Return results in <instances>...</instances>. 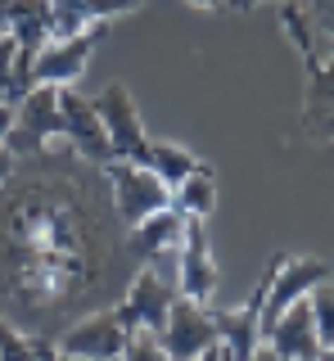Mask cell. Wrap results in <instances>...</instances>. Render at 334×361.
Masks as SVG:
<instances>
[{
    "mask_svg": "<svg viewBox=\"0 0 334 361\" xmlns=\"http://www.w3.org/2000/svg\"><path fill=\"white\" fill-rule=\"evenodd\" d=\"M221 357H226V353H221V343H217V348H208V353H204V357H194V361H221Z\"/></svg>",
    "mask_w": 334,
    "mask_h": 361,
    "instance_id": "f1b7e54d",
    "label": "cell"
},
{
    "mask_svg": "<svg viewBox=\"0 0 334 361\" xmlns=\"http://www.w3.org/2000/svg\"><path fill=\"white\" fill-rule=\"evenodd\" d=\"M213 325H217V343L226 353V361H253V353L262 343V285L235 312L213 307Z\"/></svg>",
    "mask_w": 334,
    "mask_h": 361,
    "instance_id": "5bb4252c",
    "label": "cell"
},
{
    "mask_svg": "<svg viewBox=\"0 0 334 361\" xmlns=\"http://www.w3.org/2000/svg\"><path fill=\"white\" fill-rule=\"evenodd\" d=\"M14 172H18V158L5 149V145H0V190L9 185V180H14Z\"/></svg>",
    "mask_w": 334,
    "mask_h": 361,
    "instance_id": "cb8c5ba5",
    "label": "cell"
},
{
    "mask_svg": "<svg viewBox=\"0 0 334 361\" xmlns=\"http://www.w3.org/2000/svg\"><path fill=\"white\" fill-rule=\"evenodd\" d=\"M9 127H14V109H5V104H0V140L9 135Z\"/></svg>",
    "mask_w": 334,
    "mask_h": 361,
    "instance_id": "d4e9b609",
    "label": "cell"
},
{
    "mask_svg": "<svg viewBox=\"0 0 334 361\" xmlns=\"http://www.w3.org/2000/svg\"><path fill=\"white\" fill-rule=\"evenodd\" d=\"M280 23L285 32L294 37V45L303 50V63H307V95H303V135L311 145H330L334 140V45L330 54L321 59V41H316V27H311L307 9L285 0L280 5Z\"/></svg>",
    "mask_w": 334,
    "mask_h": 361,
    "instance_id": "7a4b0ae2",
    "label": "cell"
},
{
    "mask_svg": "<svg viewBox=\"0 0 334 361\" xmlns=\"http://www.w3.org/2000/svg\"><path fill=\"white\" fill-rule=\"evenodd\" d=\"M253 361H280V357H276V353H271L266 343H258V353H253Z\"/></svg>",
    "mask_w": 334,
    "mask_h": 361,
    "instance_id": "83f0119b",
    "label": "cell"
},
{
    "mask_svg": "<svg viewBox=\"0 0 334 361\" xmlns=\"http://www.w3.org/2000/svg\"><path fill=\"white\" fill-rule=\"evenodd\" d=\"M163 348L172 361H194L204 357L208 348H217V325H213V307L190 298H176L172 312H167V325L159 330Z\"/></svg>",
    "mask_w": 334,
    "mask_h": 361,
    "instance_id": "7c38bea8",
    "label": "cell"
},
{
    "mask_svg": "<svg viewBox=\"0 0 334 361\" xmlns=\"http://www.w3.org/2000/svg\"><path fill=\"white\" fill-rule=\"evenodd\" d=\"M262 343L271 348L280 361H316L321 338H316V321H311V302H294L289 312H280L271 325H266Z\"/></svg>",
    "mask_w": 334,
    "mask_h": 361,
    "instance_id": "4fadbf2b",
    "label": "cell"
},
{
    "mask_svg": "<svg viewBox=\"0 0 334 361\" xmlns=\"http://www.w3.org/2000/svg\"><path fill=\"white\" fill-rule=\"evenodd\" d=\"M59 122H63V140H73V154L91 167H109L113 149H109L104 122H99L95 99L77 95L73 86H59Z\"/></svg>",
    "mask_w": 334,
    "mask_h": 361,
    "instance_id": "30bf717a",
    "label": "cell"
},
{
    "mask_svg": "<svg viewBox=\"0 0 334 361\" xmlns=\"http://www.w3.org/2000/svg\"><path fill=\"white\" fill-rule=\"evenodd\" d=\"M144 167H149V172L159 176L167 190H176V185H181L185 176H190V172H199L204 163H199V158H194L190 149H185V145H172V140H154V145H149V163H144Z\"/></svg>",
    "mask_w": 334,
    "mask_h": 361,
    "instance_id": "ac0fdd59",
    "label": "cell"
},
{
    "mask_svg": "<svg viewBox=\"0 0 334 361\" xmlns=\"http://www.w3.org/2000/svg\"><path fill=\"white\" fill-rule=\"evenodd\" d=\"M217 262L208 248V221L204 217H185L181 226V244H176V298L190 302H213L217 293Z\"/></svg>",
    "mask_w": 334,
    "mask_h": 361,
    "instance_id": "52a82bcc",
    "label": "cell"
},
{
    "mask_svg": "<svg viewBox=\"0 0 334 361\" xmlns=\"http://www.w3.org/2000/svg\"><path fill=\"white\" fill-rule=\"evenodd\" d=\"M86 5V14H91L95 23H109V18H118V14H131V9H140L144 0H82Z\"/></svg>",
    "mask_w": 334,
    "mask_h": 361,
    "instance_id": "7402d4cb",
    "label": "cell"
},
{
    "mask_svg": "<svg viewBox=\"0 0 334 361\" xmlns=\"http://www.w3.org/2000/svg\"><path fill=\"white\" fill-rule=\"evenodd\" d=\"M118 361H122V357H118Z\"/></svg>",
    "mask_w": 334,
    "mask_h": 361,
    "instance_id": "d6a6232c",
    "label": "cell"
},
{
    "mask_svg": "<svg viewBox=\"0 0 334 361\" xmlns=\"http://www.w3.org/2000/svg\"><path fill=\"white\" fill-rule=\"evenodd\" d=\"M307 18H311V27H316V41L334 45V0H311Z\"/></svg>",
    "mask_w": 334,
    "mask_h": 361,
    "instance_id": "603a6c76",
    "label": "cell"
},
{
    "mask_svg": "<svg viewBox=\"0 0 334 361\" xmlns=\"http://www.w3.org/2000/svg\"><path fill=\"white\" fill-rule=\"evenodd\" d=\"M99 32H104V23H91L82 37L46 41L37 50V59H32V82L37 86H73L77 77L86 73V63H91V54L99 45Z\"/></svg>",
    "mask_w": 334,
    "mask_h": 361,
    "instance_id": "8fae6325",
    "label": "cell"
},
{
    "mask_svg": "<svg viewBox=\"0 0 334 361\" xmlns=\"http://www.w3.org/2000/svg\"><path fill=\"white\" fill-rule=\"evenodd\" d=\"M95 109H99V122H104V135H109V149H113L118 163H136L144 167L149 163V135L140 127V113H136V99L122 82H109L104 90L95 95Z\"/></svg>",
    "mask_w": 334,
    "mask_h": 361,
    "instance_id": "5b68a950",
    "label": "cell"
},
{
    "mask_svg": "<svg viewBox=\"0 0 334 361\" xmlns=\"http://www.w3.org/2000/svg\"><path fill=\"white\" fill-rule=\"evenodd\" d=\"M104 180H109V199H113V217H118L122 231H131V226L149 221L154 212L172 208V190H167L149 167L118 163L113 158V163L104 167Z\"/></svg>",
    "mask_w": 334,
    "mask_h": 361,
    "instance_id": "3957f363",
    "label": "cell"
},
{
    "mask_svg": "<svg viewBox=\"0 0 334 361\" xmlns=\"http://www.w3.org/2000/svg\"><path fill=\"white\" fill-rule=\"evenodd\" d=\"M221 361H226V357H221Z\"/></svg>",
    "mask_w": 334,
    "mask_h": 361,
    "instance_id": "1f68e13d",
    "label": "cell"
},
{
    "mask_svg": "<svg viewBox=\"0 0 334 361\" xmlns=\"http://www.w3.org/2000/svg\"><path fill=\"white\" fill-rule=\"evenodd\" d=\"M190 5H199V9H221L226 0H190Z\"/></svg>",
    "mask_w": 334,
    "mask_h": 361,
    "instance_id": "f546056e",
    "label": "cell"
},
{
    "mask_svg": "<svg viewBox=\"0 0 334 361\" xmlns=\"http://www.w3.org/2000/svg\"><path fill=\"white\" fill-rule=\"evenodd\" d=\"M122 361H172V357H167L163 338L154 330H131L127 348H122Z\"/></svg>",
    "mask_w": 334,
    "mask_h": 361,
    "instance_id": "ffe728a7",
    "label": "cell"
},
{
    "mask_svg": "<svg viewBox=\"0 0 334 361\" xmlns=\"http://www.w3.org/2000/svg\"><path fill=\"white\" fill-rule=\"evenodd\" d=\"M253 5H262V0H226V9H235V14H249Z\"/></svg>",
    "mask_w": 334,
    "mask_h": 361,
    "instance_id": "484cf974",
    "label": "cell"
},
{
    "mask_svg": "<svg viewBox=\"0 0 334 361\" xmlns=\"http://www.w3.org/2000/svg\"><path fill=\"white\" fill-rule=\"evenodd\" d=\"M68 361H118L127 348V325L113 316V307H99L91 316H77V321L54 338Z\"/></svg>",
    "mask_w": 334,
    "mask_h": 361,
    "instance_id": "9c48e42d",
    "label": "cell"
},
{
    "mask_svg": "<svg viewBox=\"0 0 334 361\" xmlns=\"http://www.w3.org/2000/svg\"><path fill=\"white\" fill-rule=\"evenodd\" d=\"M0 361H37V353H32V338L23 330H14L5 316H0Z\"/></svg>",
    "mask_w": 334,
    "mask_h": 361,
    "instance_id": "44dd1931",
    "label": "cell"
},
{
    "mask_svg": "<svg viewBox=\"0 0 334 361\" xmlns=\"http://www.w3.org/2000/svg\"><path fill=\"white\" fill-rule=\"evenodd\" d=\"M311 302V321H316V338L321 348H334V289L330 285H316L307 293Z\"/></svg>",
    "mask_w": 334,
    "mask_h": 361,
    "instance_id": "d6986e66",
    "label": "cell"
},
{
    "mask_svg": "<svg viewBox=\"0 0 334 361\" xmlns=\"http://www.w3.org/2000/svg\"><path fill=\"white\" fill-rule=\"evenodd\" d=\"M176 302V289H167V280L159 276L154 267H136V276L127 280V289H122V298L113 302V316L131 330H154L159 334L167 325V312H172Z\"/></svg>",
    "mask_w": 334,
    "mask_h": 361,
    "instance_id": "ba28073f",
    "label": "cell"
},
{
    "mask_svg": "<svg viewBox=\"0 0 334 361\" xmlns=\"http://www.w3.org/2000/svg\"><path fill=\"white\" fill-rule=\"evenodd\" d=\"M0 37H9V0H0Z\"/></svg>",
    "mask_w": 334,
    "mask_h": 361,
    "instance_id": "4316f807",
    "label": "cell"
},
{
    "mask_svg": "<svg viewBox=\"0 0 334 361\" xmlns=\"http://www.w3.org/2000/svg\"><path fill=\"white\" fill-rule=\"evenodd\" d=\"M63 135V122H59V86H37L23 104L14 109V127L0 145H5L14 158H37L46 154L50 140Z\"/></svg>",
    "mask_w": 334,
    "mask_h": 361,
    "instance_id": "8992f818",
    "label": "cell"
},
{
    "mask_svg": "<svg viewBox=\"0 0 334 361\" xmlns=\"http://www.w3.org/2000/svg\"><path fill=\"white\" fill-rule=\"evenodd\" d=\"M330 271L334 267L326 257H289V253L271 257V267H266V276H262V334L280 312H289L294 302H303L316 285H326Z\"/></svg>",
    "mask_w": 334,
    "mask_h": 361,
    "instance_id": "277c9868",
    "label": "cell"
},
{
    "mask_svg": "<svg viewBox=\"0 0 334 361\" xmlns=\"http://www.w3.org/2000/svg\"><path fill=\"white\" fill-rule=\"evenodd\" d=\"M172 208L181 212V217H213L217 208V176L208 172V167H199V172H190L181 180V185L172 190Z\"/></svg>",
    "mask_w": 334,
    "mask_h": 361,
    "instance_id": "e0dca14e",
    "label": "cell"
},
{
    "mask_svg": "<svg viewBox=\"0 0 334 361\" xmlns=\"http://www.w3.org/2000/svg\"><path fill=\"white\" fill-rule=\"evenodd\" d=\"M181 226H185L181 212H176V208H163V212H154L149 221L131 226V231L122 235V248H127V257L136 267H154L159 257L176 253V244H181Z\"/></svg>",
    "mask_w": 334,
    "mask_h": 361,
    "instance_id": "9a60e30c",
    "label": "cell"
},
{
    "mask_svg": "<svg viewBox=\"0 0 334 361\" xmlns=\"http://www.w3.org/2000/svg\"><path fill=\"white\" fill-rule=\"evenodd\" d=\"M316 361H334V348H321V353H316Z\"/></svg>",
    "mask_w": 334,
    "mask_h": 361,
    "instance_id": "4dcf8cb0",
    "label": "cell"
},
{
    "mask_svg": "<svg viewBox=\"0 0 334 361\" xmlns=\"http://www.w3.org/2000/svg\"><path fill=\"white\" fill-rule=\"evenodd\" d=\"M41 158L27 190H0V316L32 338H59L77 316L104 307L127 248L113 240V203L95 199L104 167ZM127 235V231H122Z\"/></svg>",
    "mask_w": 334,
    "mask_h": 361,
    "instance_id": "6da1fadb",
    "label": "cell"
},
{
    "mask_svg": "<svg viewBox=\"0 0 334 361\" xmlns=\"http://www.w3.org/2000/svg\"><path fill=\"white\" fill-rule=\"evenodd\" d=\"M9 37L23 54H37L54 37V9L50 0H9Z\"/></svg>",
    "mask_w": 334,
    "mask_h": 361,
    "instance_id": "2e32d148",
    "label": "cell"
}]
</instances>
